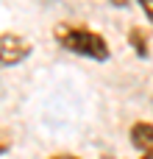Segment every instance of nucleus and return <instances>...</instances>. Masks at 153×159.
Returning a JSON list of instances; mask_svg holds the SVG:
<instances>
[{
    "label": "nucleus",
    "mask_w": 153,
    "mask_h": 159,
    "mask_svg": "<svg viewBox=\"0 0 153 159\" xmlns=\"http://www.w3.org/2000/svg\"><path fill=\"white\" fill-rule=\"evenodd\" d=\"M53 39L61 50L75 53L81 59H89V61H109L111 59V48H109L106 36L84 22H59L53 28Z\"/></svg>",
    "instance_id": "obj_1"
},
{
    "label": "nucleus",
    "mask_w": 153,
    "mask_h": 159,
    "mask_svg": "<svg viewBox=\"0 0 153 159\" xmlns=\"http://www.w3.org/2000/svg\"><path fill=\"white\" fill-rule=\"evenodd\" d=\"M109 3H111L114 8H128V6H131V0H109Z\"/></svg>",
    "instance_id": "obj_8"
},
{
    "label": "nucleus",
    "mask_w": 153,
    "mask_h": 159,
    "mask_svg": "<svg viewBox=\"0 0 153 159\" xmlns=\"http://www.w3.org/2000/svg\"><path fill=\"white\" fill-rule=\"evenodd\" d=\"M11 145H14L11 131H8L6 126H0V157H3V154H8V151H11Z\"/></svg>",
    "instance_id": "obj_5"
},
{
    "label": "nucleus",
    "mask_w": 153,
    "mask_h": 159,
    "mask_svg": "<svg viewBox=\"0 0 153 159\" xmlns=\"http://www.w3.org/2000/svg\"><path fill=\"white\" fill-rule=\"evenodd\" d=\"M139 159H153V148H151V151H148V154H142V157H139Z\"/></svg>",
    "instance_id": "obj_9"
},
{
    "label": "nucleus",
    "mask_w": 153,
    "mask_h": 159,
    "mask_svg": "<svg viewBox=\"0 0 153 159\" xmlns=\"http://www.w3.org/2000/svg\"><path fill=\"white\" fill-rule=\"evenodd\" d=\"M31 53H33V45L22 34H14V31H3L0 34V70L22 64Z\"/></svg>",
    "instance_id": "obj_2"
},
{
    "label": "nucleus",
    "mask_w": 153,
    "mask_h": 159,
    "mask_svg": "<svg viewBox=\"0 0 153 159\" xmlns=\"http://www.w3.org/2000/svg\"><path fill=\"white\" fill-rule=\"evenodd\" d=\"M47 159H81L78 154H70V151H59V154H50Z\"/></svg>",
    "instance_id": "obj_7"
},
{
    "label": "nucleus",
    "mask_w": 153,
    "mask_h": 159,
    "mask_svg": "<svg viewBox=\"0 0 153 159\" xmlns=\"http://www.w3.org/2000/svg\"><path fill=\"white\" fill-rule=\"evenodd\" d=\"M128 143H131L139 154H148L153 148V123L151 120H137V123H131V129H128Z\"/></svg>",
    "instance_id": "obj_3"
},
{
    "label": "nucleus",
    "mask_w": 153,
    "mask_h": 159,
    "mask_svg": "<svg viewBox=\"0 0 153 159\" xmlns=\"http://www.w3.org/2000/svg\"><path fill=\"white\" fill-rule=\"evenodd\" d=\"M139 3V8H142V14L151 20V25H153V0H137Z\"/></svg>",
    "instance_id": "obj_6"
},
{
    "label": "nucleus",
    "mask_w": 153,
    "mask_h": 159,
    "mask_svg": "<svg viewBox=\"0 0 153 159\" xmlns=\"http://www.w3.org/2000/svg\"><path fill=\"white\" fill-rule=\"evenodd\" d=\"M100 159H120V157H100Z\"/></svg>",
    "instance_id": "obj_10"
},
{
    "label": "nucleus",
    "mask_w": 153,
    "mask_h": 159,
    "mask_svg": "<svg viewBox=\"0 0 153 159\" xmlns=\"http://www.w3.org/2000/svg\"><path fill=\"white\" fill-rule=\"evenodd\" d=\"M125 39H128V45L134 48V53H137L139 59H148V56H151V34H148L142 25H131L128 34H125Z\"/></svg>",
    "instance_id": "obj_4"
}]
</instances>
